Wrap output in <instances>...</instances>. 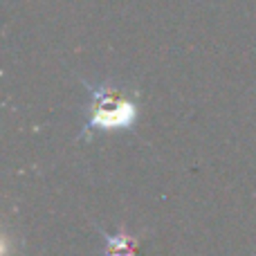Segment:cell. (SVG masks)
Instances as JSON below:
<instances>
[{
  "label": "cell",
  "instance_id": "6da1fadb",
  "mask_svg": "<svg viewBox=\"0 0 256 256\" xmlns=\"http://www.w3.org/2000/svg\"><path fill=\"white\" fill-rule=\"evenodd\" d=\"M90 104L86 115V128L81 135L92 130H130L140 110L135 102L115 90L112 86H88Z\"/></svg>",
  "mask_w": 256,
  "mask_h": 256
},
{
  "label": "cell",
  "instance_id": "7a4b0ae2",
  "mask_svg": "<svg viewBox=\"0 0 256 256\" xmlns=\"http://www.w3.org/2000/svg\"><path fill=\"white\" fill-rule=\"evenodd\" d=\"M104 240H106V256H135L137 252V238H132L130 234H124V232L104 234Z\"/></svg>",
  "mask_w": 256,
  "mask_h": 256
}]
</instances>
